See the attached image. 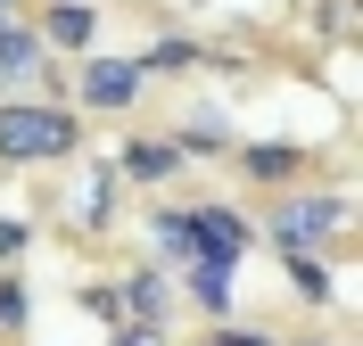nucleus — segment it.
<instances>
[{
  "label": "nucleus",
  "instance_id": "nucleus-8",
  "mask_svg": "<svg viewBox=\"0 0 363 346\" xmlns=\"http://www.w3.org/2000/svg\"><path fill=\"white\" fill-rule=\"evenodd\" d=\"M33 33H42V50L58 67H74V58L99 50V0H42L33 8Z\"/></svg>",
  "mask_w": 363,
  "mask_h": 346
},
{
  "label": "nucleus",
  "instance_id": "nucleus-20",
  "mask_svg": "<svg viewBox=\"0 0 363 346\" xmlns=\"http://www.w3.org/2000/svg\"><path fill=\"white\" fill-rule=\"evenodd\" d=\"M281 346H330V338H281Z\"/></svg>",
  "mask_w": 363,
  "mask_h": 346
},
{
  "label": "nucleus",
  "instance_id": "nucleus-10",
  "mask_svg": "<svg viewBox=\"0 0 363 346\" xmlns=\"http://www.w3.org/2000/svg\"><path fill=\"white\" fill-rule=\"evenodd\" d=\"M108 165L124 173V190H157V198L182 182V173H190V165H182V149H174L165 132H133V140H116V157H108Z\"/></svg>",
  "mask_w": 363,
  "mask_h": 346
},
{
  "label": "nucleus",
  "instance_id": "nucleus-21",
  "mask_svg": "<svg viewBox=\"0 0 363 346\" xmlns=\"http://www.w3.org/2000/svg\"><path fill=\"white\" fill-rule=\"evenodd\" d=\"M0 8H25V0H0Z\"/></svg>",
  "mask_w": 363,
  "mask_h": 346
},
{
  "label": "nucleus",
  "instance_id": "nucleus-14",
  "mask_svg": "<svg viewBox=\"0 0 363 346\" xmlns=\"http://www.w3.org/2000/svg\"><path fill=\"white\" fill-rule=\"evenodd\" d=\"M281 272H289V289L306 305H330V297H339V272H330L322 255H281Z\"/></svg>",
  "mask_w": 363,
  "mask_h": 346
},
{
  "label": "nucleus",
  "instance_id": "nucleus-6",
  "mask_svg": "<svg viewBox=\"0 0 363 346\" xmlns=\"http://www.w3.org/2000/svg\"><path fill=\"white\" fill-rule=\"evenodd\" d=\"M256 248V214L240 207V198H190V255H206V264H248Z\"/></svg>",
  "mask_w": 363,
  "mask_h": 346
},
{
  "label": "nucleus",
  "instance_id": "nucleus-2",
  "mask_svg": "<svg viewBox=\"0 0 363 346\" xmlns=\"http://www.w3.org/2000/svg\"><path fill=\"white\" fill-rule=\"evenodd\" d=\"M347 223H355V198L347 190H289V198H264L256 214V239H272L281 255H347Z\"/></svg>",
  "mask_w": 363,
  "mask_h": 346
},
{
  "label": "nucleus",
  "instance_id": "nucleus-5",
  "mask_svg": "<svg viewBox=\"0 0 363 346\" xmlns=\"http://www.w3.org/2000/svg\"><path fill=\"white\" fill-rule=\"evenodd\" d=\"M74 198L58 207V223L83 239V248H99V239H116V223H124V207H133V190H124V173H116L108 157H74Z\"/></svg>",
  "mask_w": 363,
  "mask_h": 346
},
{
  "label": "nucleus",
  "instance_id": "nucleus-23",
  "mask_svg": "<svg viewBox=\"0 0 363 346\" xmlns=\"http://www.w3.org/2000/svg\"><path fill=\"white\" fill-rule=\"evenodd\" d=\"M190 346H206V338H190Z\"/></svg>",
  "mask_w": 363,
  "mask_h": 346
},
{
  "label": "nucleus",
  "instance_id": "nucleus-7",
  "mask_svg": "<svg viewBox=\"0 0 363 346\" xmlns=\"http://www.w3.org/2000/svg\"><path fill=\"white\" fill-rule=\"evenodd\" d=\"M116 297H124V322H140V330H165L174 338V313H182V297H174V272L165 264H124L116 272Z\"/></svg>",
  "mask_w": 363,
  "mask_h": 346
},
{
  "label": "nucleus",
  "instance_id": "nucleus-16",
  "mask_svg": "<svg viewBox=\"0 0 363 346\" xmlns=\"http://www.w3.org/2000/svg\"><path fill=\"white\" fill-rule=\"evenodd\" d=\"M33 239H42V223H33V214H0V272H25Z\"/></svg>",
  "mask_w": 363,
  "mask_h": 346
},
{
  "label": "nucleus",
  "instance_id": "nucleus-22",
  "mask_svg": "<svg viewBox=\"0 0 363 346\" xmlns=\"http://www.w3.org/2000/svg\"><path fill=\"white\" fill-rule=\"evenodd\" d=\"M0 17H17V8H0Z\"/></svg>",
  "mask_w": 363,
  "mask_h": 346
},
{
  "label": "nucleus",
  "instance_id": "nucleus-17",
  "mask_svg": "<svg viewBox=\"0 0 363 346\" xmlns=\"http://www.w3.org/2000/svg\"><path fill=\"white\" fill-rule=\"evenodd\" d=\"M74 305H83L99 330H116V322H124V297H116V280H74Z\"/></svg>",
  "mask_w": 363,
  "mask_h": 346
},
{
  "label": "nucleus",
  "instance_id": "nucleus-3",
  "mask_svg": "<svg viewBox=\"0 0 363 346\" xmlns=\"http://www.w3.org/2000/svg\"><path fill=\"white\" fill-rule=\"evenodd\" d=\"M149 99V83H140V67H133V50H91V58H74L67 67V108L83 115V124H124V115Z\"/></svg>",
  "mask_w": 363,
  "mask_h": 346
},
{
  "label": "nucleus",
  "instance_id": "nucleus-9",
  "mask_svg": "<svg viewBox=\"0 0 363 346\" xmlns=\"http://www.w3.org/2000/svg\"><path fill=\"white\" fill-rule=\"evenodd\" d=\"M174 297L190 305L206 330H215V322H231V313H240V272H231V264H206V255H190V264H174Z\"/></svg>",
  "mask_w": 363,
  "mask_h": 346
},
{
  "label": "nucleus",
  "instance_id": "nucleus-19",
  "mask_svg": "<svg viewBox=\"0 0 363 346\" xmlns=\"http://www.w3.org/2000/svg\"><path fill=\"white\" fill-rule=\"evenodd\" d=\"M108 346H174V338H165V330H140V322H116Z\"/></svg>",
  "mask_w": 363,
  "mask_h": 346
},
{
  "label": "nucleus",
  "instance_id": "nucleus-11",
  "mask_svg": "<svg viewBox=\"0 0 363 346\" xmlns=\"http://www.w3.org/2000/svg\"><path fill=\"white\" fill-rule=\"evenodd\" d=\"M157 132L182 149V165H223L231 140H240V124H231L223 108H190V115H174V124H157Z\"/></svg>",
  "mask_w": 363,
  "mask_h": 346
},
{
  "label": "nucleus",
  "instance_id": "nucleus-18",
  "mask_svg": "<svg viewBox=\"0 0 363 346\" xmlns=\"http://www.w3.org/2000/svg\"><path fill=\"white\" fill-rule=\"evenodd\" d=\"M206 346H281V330H264V322H215Z\"/></svg>",
  "mask_w": 363,
  "mask_h": 346
},
{
  "label": "nucleus",
  "instance_id": "nucleus-24",
  "mask_svg": "<svg viewBox=\"0 0 363 346\" xmlns=\"http://www.w3.org/2000/svg\"><path fill=\"white\" fill-rule=\"evenodd\" d=\"M0 99H9V91H0Z\"/></svg>",
  "mask_w": 363,
  "mask_h": 346
},
{
  "label": "nucleus",
  "instance_id": "nucleus-1",
  "mask_svg": "<svg viewBox=\"0 0 363 346\" xmlns=\"http://www.w3.org/2000/svg\"><path fill=\"white\" fill-rule=\"evenodd\" d=\"M91 124L58 99H0V173H42V165H74Z\"/></svg>",
  "mask_w": 363,
  "mask_h": 346
},
{
  "label": "nucleus",
  "instance_id": "nucleus-13",
  "mask_svg": "<svg viewBox=\"0 0 363 346\" xmlns=\"http://www.w3.org/2000/svg\"><path fill=\"white\" fill-rule=\"evenodd\" d=\"M133 67H140V83H182V74L206 67V42L199 33H157L149 50H133Z\"/></svg>",
  "mask_w": 363,
  "mask_h": 346
},
{
  "label": "nucleus",
  "instance_id": "nucleus-15",
  "mask_svg": "<svg viewBox=\"0 0 363 346\" xmlns=\"http://www.w3.org/2000/svg\"><path fill=\"white\" fill-rule=\"evenodd\" d=\"M25 330H33V280L0 272V338H25Z\"/></svg>",
  "mask_w": 363,
  "mask_h": 346
},
{
  "label": "nucleus",
  "instance_id": "nucleus-12",
  "mask_svg": "<svg viewBox=\"0 0 363 346\" xmlns=\"http://www.w3.org/2000/svg\"><path fill=\"white\" fill-rule=\"evenodd\" d=\"M140 231H149V264H190V198H174L165 190L157 207H140Z\"/></svg>",
  "mask_w": 363,
  "mask_h": 346
},
{
  "label": "nucleus",
  "instance_id": "nucleus-4",
  "mask_svg": "<svg viewBox=\"0 0 363 346\" xmlns=\"http://www.w3.org/2000/svg\"><path fill=\"white\" fill-rule=\"evenodd\" d=\"M231 173H240V190H248V198H289V190H306V173H314V140H231Z\"/></svg>",
  "mask_w": 363,
  "mask_h": 346
}]
</instances>
